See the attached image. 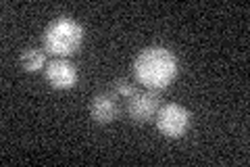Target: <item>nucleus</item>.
<instances>
[{
  "instance_id": "20e7f679",
  "label": "nucleus",
  "mask_w": 250,
  "mask_h": 167,
  "mask_svg": "<svg viewBox=\"0 0 250 167\" xmlns=\"http://www.w3.org/2000/svg\"><path fill=\"white\" fill-rule=\"evenodd\" d=\"M44 75H46V82L57 90H69L77 84V69L67 59H52L44 67Z\"/></svg>"
},
{
  "instance_id": "f03ea898",
  "label": "nucleus",
  "mask_w": 250,
  "mask_h": 167,
  "mask_svg": "<svg viewBox=\"0 0 250 167\" xmlns=\"http://www.w3.org/2000/svg\"><path fill=\"white\" fill-rule=\"evenodd\" d=\"M82 42H83V27L69 17L52 19L42 34L44 50L54 54L57 59L71 57L73 52L80 50Z\"/></svg>"
},
{
  "instance_id": "39448f33",
  "label": "nucleus",
  "mask_w": 250,
  "mask_h": 167,
  "mask_svg": "<svg viewBox=\"0 0 250 167\" xmlns=\"http://www.w3.org/2000/svg\"><path fill=\"white\" fill-rule=\"evenodd\" d=\"M159 100L161 98L154 90L136 92L127 102V115L134 119L136 123H144L156 115V111H159Z\"/></svg>"
},
{
  "instance_id": "7ed1b4c3",
  "label": "nucleus",
  "mask_w": 250,
  "mask_h": 167,
  "mask_svg": "<svg viewBox=\"0 0 250 167\" xmlns=\"http://www.w3.org/2000/svg\"><path fill=\"white\" fill-rule=\"evenodd\" d=\"M156 128L163 136L167 138H179L184 136L190 128V111L186 107L177 105V102H169V105H163L156 111Z\"/></svg>"
},
{
  "instance_id": "6e6552de",
  "label": "nucleus",
  "mask_w": 250,
  "mask_h": 167,
  "mask_svg": "<svg viewBox=\"0 0 250 167\" xmlns=\"http://www.w3.org/2000/svg\"><path fill=\"white\" fill-rule=\"evenodd\" d=\"M117 98H131L136 94V88H134V84L129 82L127 77H119V79H115L113 82V90H111Z\"/></svg>"
},
{
  "instance_id": "f257e3e1",
  "label": "nucleus",
  "mask_w": 250,
  "mask_h": 167,
  "mask_svg": "<svg viewBox=\"0 0 250 167\" xmlns=\"http://www.w3.org/2000/svg\"><path fill=\"white\" fill-rule=\"evenodd\" d=\"M179 63L165 46H148L134 61V77L148 90L161 92L177 77Z\"/></svg>"
},
{
  "instance_id": "0eeeda50",
  "label": "nucleus",
  "mask_w": 250,
  "mask_h": 167,
  "mask_svg": "<svg viewBox=\"0 0 250 167\" xmlns=\"http://www.w3.org/2000/svg\"><path fill=\"white\" fill-rule=\"evenodd\" d=\"M19 63H21V67L25 71H29V73H36V71H40V69L46 67L44 50H40V48H25L21 52Z\"/></svg>"
},
{
  "instance_id": "423d86ee",
  "label": "nucleus",
  "mask_w": 250,
  "mask_h": 167,
  "mask_svg": "<svg viewBox=\"0 0 250 167\" xmlns=\"http://www.w3.org/2000/svg\"><path fill=\"white\" fill-rule=\"evenodd\" d=\"M117 96L113 92H100L90 102V115L96 123H111L117 115Z\"/></svg>"
}]
</instances>
